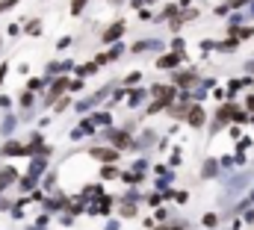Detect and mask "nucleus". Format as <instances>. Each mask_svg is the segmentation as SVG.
Instances as JSON below:
<instances>
[{
  "instance_id": "obj_1",
  "label": "nucleus",
  "mask_w": 254,
  "mask_h": 230,
  "mask_svg": "<svg viewBox=\"0 0 254 230\" xmlns=\"http://www.w3.org/2000/svg\"><path fill=\"white\" fill-rule=\"evenodd\" d=\"M15 180V174H12V168H6V174L0 177V186H6V183H12Z\"/></svg>"
},
{
  "instance_id": "obj_2",
  "label": "nucleus",
  "mask_w": 254,
  "mask_h": 230,
  "mask_svg": "<svg viewBox=\"0 0 254 230\" xmlns=\"http://www.w3.org/2000/svg\"><path fill=\"white\" fill-rule=\"evenodd\" d=\"M192 124H195V127L201 124V109H195V112H192Z\"/></svg>"
},
{
  "instance_id": "obj_3",
  "label": "nucleus",
  "mask_w": 254,
  "mask_h": 230,
  "mask_svg": "<svg viewBox=\"0 0 254 230\" xmlns=\"http://www.w3.org/2000/svg\"><path fill=\"white\" fill-rule=\"evenodd\" d=\"M83 3H86V0H74V6H71V9H74V12H80V9H83Z\"/></svg>"
}]
</instances>
